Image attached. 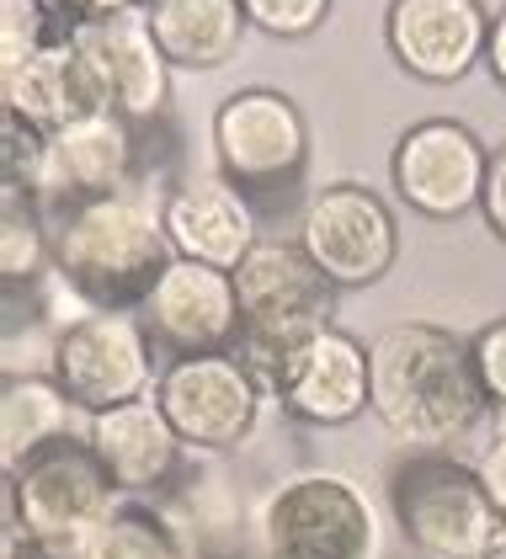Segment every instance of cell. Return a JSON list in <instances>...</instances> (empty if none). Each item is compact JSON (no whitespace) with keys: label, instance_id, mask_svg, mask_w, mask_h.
<instances>
[{"label":"cell","instance_id":"12","mask_svg":"<svg viewBox=\"0 0 506 559\" xmlns=\"http://www.w3.org/2000/svg\"><path fill=\"white\" fill-rule=\"evenodd\" d=\"M491 11L485 0H389L384 48L426 86H459L469 70H485Z\"/></svg>","mask_w":506,"mask_h":559},{"label":"cell","instance_id":"19","mask_svg":"<svg viewBox=\"0 0 506 559\" xmlns=\"http://www.w3.org/2000/svg\"><path fill=\"white\" fill-rule=\"evenodd\" d=\"M0 112L27 118L43 133H59L70 123L107 112V102H102V91L91 81L85 59L75 53V44L64 38V44L43 48L22 64H0Z\"/></svg>","mask_w":506,"mask_h":559},{"label":"cell","instance_id":"16","mask_svg":"<svg viewBox=\"0 0 506 559\" xmlns=\"http://www.w3.org/2000/svg\"><path fill=\"white\" fill-rule=\"evenodd\" d=\"M139 139L144 133L123 123L118 112H96L85 123L54 133L48 144V176H43V209H70L85 198H107L139 187Z\"/></svg>","mask_w":506,"mask_h":559},{"label":"cell","instance_id":"26","mask_svg":"<svg viewBox=\"0 0 506 559\" xmlns=\"http://www.w3.org/2000/svg\"><path fill=\"white\" fill-rule=\"evenodd\" d=\"M48 144H54V133L33 129L27 118L0 112V187H11V192H38L43 198Z\"/></svg>","mask_w":506,"mask_h":559},{"label":"cell","instance_id":"21","mask_svg":"<svg viewBox=\"0 0 506 559\" xmlns=\"http://www.w3.org/2000/svg\"><path fill=\"white\" fill-rule=\"evenodd\" d=\"M75 431H85V416L54 384V373H5V389H0V464L5 469Z\"/></svg>","mask_w":506,"mask_h":559},{"label":"cell","instance_id":"24","mask_svg":"<svg viewBox=\"0 0 506 559\" xmlns=\"http://www.w3.org/2000/svg\"><path fill=\"white\" fill-rule=\"evenodd\" d=\"M326 325H304V320H251V325H240V342H235V357L246 362V373H251L261 394L272 400L283 379L294 373V362L304 357V346L315 342Z\"/></svg>","mask_w":506,"mask_h":559},{"label":"cell","instance_id":"17","mask_svg":"<svg viewBox=\"0 0 506 559\" xmlns=\"http://www.w3.org/2000/svg\"><path fill=\"white\" fill-rule=\"evenodd\" d=\"M240 314L251 320H304L337 325V283L309 261L298 235H261L256 251L235 266Z\"/></svg>","mask_w":506,"mask_h":559},{"label":"cell","instance_id":"22","mask_svg":"<svg viewBox=\"0 0 506 559\" xmlns=\"http://www.w3.org/2000/svg\"><path fill=\"white\" fill-rule=\"evenodd\" d=\"M81 559H192V544L161 501L123 496L107 512V522L91 533Z\"/></svg>","mask_w":506,"mask_h":559},{"label":"cell","instance_id":"11","mask_svg":"<svg viewBox=\"0 0 506 559\" xmlns=\"http://www.w3.org/2000/svg\"><path fill=\"white\" fill-rule=\"evenodd\" d=\"M144 331L155 352L176 357H203V352H235L240 342V294H235V272H219L203 261H170L155 283V294L139 309Z\"/></svg>","mask_w":506,"mask_h":559},{"label":"cell","instance_id":"10","mask_svg":"<svg viewBox=\"0 0 506 559\" xmlns=\"http://www.w3.org/2000/svg\"><path fill=\"white\" fill-rule=\"evenodd\" d=\"M485 166H491V144H480L469 123L422 118L395 139L389 181L411 214L448 224V218H464L469 209H480Z\"/></svg>","mask_w":506,"mask_h":559},{"label":"cell","instance_id":"31","mask_svg":"<svg viewBox=\"0 0 506 559\" xmlns=\"http://www.w3.org/2000/svg\"><path fill=\"white\" fill-rule=\"evenodd\" d=\"M48 5L64 16L70 33H75V27H96V22H113V16L144 11V0H48Z\"/></svg>","mask_w":506,"mask_h":559},{"label":"cell","instance_id":"18","mask_svg":"<svg viewBox=\"0 0 506 559\" xmlns=\"http://www.w3.org/2000/svg\"><path fill=\"white\" fill-rule=\"evenodd\" d=\"M85 442L96 448V459L118 479V490L123 496H144V501H155L187 464V442L176 437L166 411L155 405V394L133 400V405H118L107 416H91L85 421Z\"/></svg>","mask_w":506,"mask_h":559},{"label":"cell","instance_id":"25","mask_svg":"<svg viewBox=\"0 0 506 559\" xmlns=\"http://www.w3.org/2000/svg\"><path fill=\"white\" fill-rule=\"evenodd\" d=\"M64 38L70 27L48 0H0V64H22Z\"/></svg>","mask_w":506,"mask_h":559},{"label":"cell","instance_id":"9","mask_svg":"<svg viewBox=\"0 0 506 559\" xmlns=\"http://www.w3.org/2000/svg\"><path fill=\"white\" fill-rule=\"evenodd\" d=\"M294 235H298V246L309 251V261L337 283V294H346V288H374L400 261V218L363 181L315 187L309 203H304V214H298Z\"/></svg>","mask_w":506,"mask_h":559},{"label":"cell","instance_id":"13","mask_svg":"<svg viewBox=\"0 0 506 559\" xmlns=\"http://www.w3.org/2000/svg\"><path fill=\"white\" fill-rule=\"evenodd\" d=\"M75 53L85 59L91 81L102 91L107 112H118L133 129H155L170 107V59L161 53L144 11L133 16H113L96 27H75L70 33Z\"/></svg>","mask_w":506,"mask_h":559},{"label":"cell","instance_id":"15","mask_svg":"<svg viewBox=\"0 0 506 559\" xmlns=\"http://www.w3.org/2000/svg\"><path fill=\"white\" fill-rule=\"evenodd\" d=\"M170 257L203 261L219 272H235L261 240V214L224 181V176H192L176 181L161 198Z\"/></svg>","mask_w":506,"mask_h":559},{"label":"cell","instance_id":"3","mask_svg":"<svg viewBox=\"0 0 506 559\" xmlns=\"http://www.w3.org/2000/svg\"><path fill=\"white\" fill-rule=\"evenodd\" d=\"M213 166L256 214H289L309 203L304 176H309V118L289 91L246 86L230 91L213 107Z\"/></svg>","mask_w":506,"mask_h":559},{"label":"cell","instance_id":"30","mask_svg":"<svg viewBox=\"0 0 506 559\" xmlns=\"http://www.w3.org/2000/svg\"><path fill=\"white\" fill-rule=\"evenodd\" d=\"M480 218L485 229L506 246V139L491 150V166H485V192H480Z\"/></svg>","mask_w":506,"mask_h":559},{"label":"cell","instance_id":"32","mask_svg":"<svg viewBox=\"0 0 506 559\" xmlns=\"http://www.w3.org/2000/svg\"><path fill=\"white\" fill-rule=\"evenodd\" d=\"M485 75L506 91V5L491 16V44H485Z\"/></svg>","mask_w":506,"mask_h":559},{"label":"cell","instance_id":"8","mask_svg":"<svg viewBox=\"0 0 506 559\" xmlns=\"http://www.w3.org/2000/svg\"><path fill=\"white\" fill-rule=\"evenodd\" d=\"M155 405L166 411L176 437L198 459H224L240 453L246 437L261 421V405H272L261 384L246 373L235 352H203V357H176L161 362Z\"/></svg>","mask_w":506,"mask_h":559},{"label":"cell","instance_id":"20","mask_svg":"<svg viewBox=\"0 0 506 559\" xmlns=\"http://www.w3.org/2000/svg\"><path fill=\"white\" fill-rule=\"evenodd\" d=\"M144 22L170 59V70H192V75L224 70L251 33L240 0H144Z\"/></svg>","mask_w":506,"mask_h":559},{"label":"cell","instance_id":"14","mask_svg":"<svg viewBox=\"0 0 506 559\" xmlns=\"http://www.w3.org/2000/svg\"><path fill=\"white\" fill-rule=\"evenodd\" d=\"M272 405H283V416L298 427H346L363 411H374V373H368V342H357L352 331L326 325L315 342L304 346L294 373L272 394Z\"/></svg>","mask_w":506,"mask_h":559},{"label":"cell","instance_id":"29","mask_svg":"<svg viewBox=\"0 0 506 559\" xmlns=\"http://www.w3.org/2000/svg\"><path fill=\"white\" fill-rule=\"evenodd\" d=\"M474 474H480V485H485V496H491L496 516L506 522V421H496L491 442L480 448V459H474Z\"/></svg>","mask_w":506,"mask_h":559},{"label":"cell","instance_id":"23","mask_svg":"<svg viewBox=\"0 0 506 559\" xmlns=\"http://www.w3.org/2000/svg\"><path fill=\"white\" fill-rule=\"evenodd\" d=\"M0 277L11 294L54 277V224L38 192H0Z\"/></svg>","mask_w":506,"mask_h":559},{"label":"cell","instance_id":"4","mask_svg":"<svg viewBox=\"0 0 506 559\" xmlns=\"http://www.w3.org/2000/svg\"><path fill=\"white\" fill-rule=\"evenodd\" d=\"M118 501H123L118 479L96 459L85 431H75L5 469L0 512L22 522L38 559H81L91 533L107 522Z\"/></svg>","mask_w":506,"mask_h":559},{"label":"cell","instance_id":"2","mask_svg":"<svg viewBox=\"0 0 506 559\" xmlns=\"http://www.w3.org/2000/svg\"><path fill=\"white\" fill-rule=\"evenodd\" d=\"M48 224H54V283L81 309L139 314L161 272L176 261L161 198H150L144 181L128 192L48 209Z\"/></svg>","mask_w":506,"mask_h":559},{"label":"cell","instance_id":"27","mask_svg":"<svg viewBox=\"0 0 506 559\" xmlns=\"http://www.w3.org/2000/svg\"><path fill=\"white\" fill-rule=\"evenodd\" d=\"M240 5H246L256 33L294 44V38H309V33L326 27V16H331L337 0H240Z\"/></svg>","mask_w":506,"mask_h":559},{"label":"cell","instance_id":"5","mask_svg":"<svg viewBox=\"0 0 506 559\" xmlns=\"http://www.w3.org/2000/svg\"><path fill=\"white\" fill-rule=\"evenodd\" d=\"M389 516L416 559H485L502 533L480 474L459 453H405L389 469Z\"/></svg>","mask_w":506,"mask_h":559},{"label":"cell","instance_id":"6","mask_svg":"<svg viewBox=\"0 0 506 559\" xmlns=\"http://www.w3.org/2000/svg\"><path fill=\"white\" fill-rule=\"evenodd\" d=\"M256 549L261 559H374L379 516L357 479L304 469L256 501Z\"/></svg>","mask_w":506,"mask_h":559},{"label":"cell","instance_id":"7","mask_svg":"<svg viewBox=\"0 0 506 559\" xmlns=\"http://www.w3.org/2000/svg\"><path fill=\"white\" fill-rule=\"evenodd\" d=\"M43 373H54V384L70 394V405L85 421L133 400H150L161 384L155 342L144 320L113 309H75L70 320H59Z\"/></svg>","mask_w":506,"mask_h":559},{"label":"cell","instance_id":"33","mask_svg":"<svg viewBox=\"0 0 506 559\" xmlns=\"http://www.w3.org/2000/svg\"><path fill=\"white\" fill-rule=\"evenodd\" d=\"M485 559H506V522H502V533H496V544L485 549Z\"/></svg>","mask_w":506,"mask_h":559},{"label":"cell","instance_id":"28","mask_svg":"<svg viewBox=\"0 0 506 559\" xmlns=\"http://www.w3.org/2000/svg\"><path fill=\"white\" fill-rule=\"evenodd\" d=\"M469 362H474V379H480V394H485L491 416L506 421V314L485 320L469 336Z\"/></svg>","mask_w":506,"mask_h":559},{"label":"cell","instance_id":"1","mask_svg":"<svg viewBox=\"0 0 506 559\" xmlns=\"http://www.w3.org/2000/svg\"><path fill=\"white\" fill-rule=\"evenodd\" d=\"M374 373V421L405 442V453H454L469 431L491 416L469 336L437 320H400L368 342Z\"/></svg>","mask_w":506,"mask_h":559}]
</instances>
